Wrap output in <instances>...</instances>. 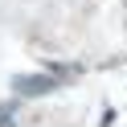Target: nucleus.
Masks as SVG:
<instances>
[{"label": "nucleus", "mask_w": 127, "mask_h": 127, "mask_svg": "<svg viewBox=\"0 0 127 127\" xmlns=\"http://www.w3.org/2000/svg\"><path fill=\"white\" fill-rule=\"evenodd\" d=\"M17 86H21V90H29V94H41V90H49L53 82H49V78H21Z\"/></svg>", "instance_id": "nucleus-1"}]
</instances>
